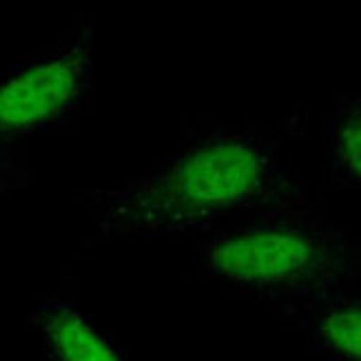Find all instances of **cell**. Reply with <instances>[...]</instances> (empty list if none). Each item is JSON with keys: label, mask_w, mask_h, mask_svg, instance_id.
I'll return each instance as SVG.
<instances>
[{"label": "cell", "mask_w": 361, "mask_h": 361, "mask_svg": "<svg viewBox=\"0 0 361 361\" xmlns=\"http://www.w3.org/2000/svg\"><path fill=\"white\" fill-rule=\"evenodd\" d=\"M89 197L98 233L118 240L209 235L269 209L312 204L279 142L253 124L195 131L151 173Z\"/></svg>", "instance_id": "cell-1"}, {"label": "cell", "mask_w": 361, "mask_h": 361, "mask_svg": "<svg viewBox=\"0 0 361 361\" xmlns=\"http://www.w3.org/2000/svg\"><path fill=\"white\" fill-rule=\"evenodd\" d=\"M197 255L228 290L295 312L361 279V242L312 204L269 209L209 233Z\"/></svg>", "instance_id": "cell-2"}, {"label": "cell", "mask_w": 361, "mask_h": 361, "mask_svg": "<svg viewBox=\"0 0 361 361\" xmlns=\"http://www.w3.org/2000/svg\"><path fill=\"white\" fill-rule=\"evenodd\" d=\"M93 27L0 80V147L58 129L85 106L93 82Z\"/></svg>", "instance_id": "cell-3"}, {"label": "cell", "mask_w": 361, "mask_h": 361, "mask_svg": "<svg viewBox=\"0 0 361 361\" xmlns=\"http://www.w3.org/2000/svg\"><path fill=\"white\" fill-rule=\"evenodd\" d=\"M47 361H131L65 297L42 302L34 317Z\"/></svg>", "instance_id": "cell-4"}, {"label": "cell", "mask_w": 361, "mask_h": 361, "mask_svg": "<svg viewBox=\"0 0 361 361\" xmlns=\"http://www.w3.org/2000/svg\"><path fill=\"white\" fill-rule=\"evenodd\" d=\"M295 312L317 353L331 361H361V293L343 288Z\"/></svg>", "instance_id": "cell-5"}, {"label": "cell", "mask_w": 361, "mask_h": 361, "mask_svg": "<svg viewBox=\"0 0 361 361\" xmlns=\"http://www.w3.org/2000/svg\"><path fill=\"white\" fill-rule=\"evenodd\" d=\"M328 178L361 195V96H339L328 120Z\"/></svg>", "instance_id": "cell-6"}, {"label": "cell", "mask_w": 361, "mask_h": 361, "mask_svg": "<svg viewBox=\"0 0 361 361\" xmlns=\"http://www.w3.org/2000/svg\"><path fill=\"white\" fill-rule=\"evenodd\" d=\"M31 173L13 158V153L5 147H0V197L9 191L23 188L29 182Z\"/></svg>", "instance_id": "cell-7"}]
</instances>
